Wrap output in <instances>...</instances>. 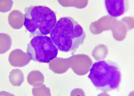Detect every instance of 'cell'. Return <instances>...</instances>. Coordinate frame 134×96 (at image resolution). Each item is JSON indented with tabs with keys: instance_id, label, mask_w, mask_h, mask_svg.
<instances>
[{
	"instance_id": "obj_2",
	"label": "cell",
	"mask_w": 134,
	"mask_h": 96,
	"mask_svg": "<svg viewBox=\"0 0 134 96\" xmlns=\"http://www.w3.org/2000/svg\"><path fill=\"white\" fill-rule=\"evenodd\" d=\"M88 77L97 89L107 92L119 89L122 75L117 63L103 60L93 65Z\"/></svg>"
},
{
	"instance_id": "obj_3",
	"label": "cell",
	"mask_w": 134,
	"mask_h": 96,
	"mask_svg": "<svg viewBox=\"0 0 134 96\" xmlns=\"http://www.w3.org/2000/svg\"><path fill=\"white\" fill-rule=\"evenodd\" d=\"M24 12V24L31 38L50 34L56 24L55 13L47 6H30Z\"/></svg>"
},
{
	"instance_id": "obj_4",
	"label": "cell",
	"mask_w": 134,
	"mask_h": 96,
	"mask_svg": "<svg viewBox=\"0 0 134 96\" xmlns=\"http://www.w3.org/2000/svg\"><path fill=\"white\" fill-rule=\"evenodd\" d=\"M27 52L31 60L48 63L57 57L58 49L50 37L38 35L33 38L28 44Z\"/></svg>"
},
{
	"instance_id": "obj_1",
	"label": "cell",
	"mask_w": 134,
	"mask_h": 96,
	"mask_svg": "<svg viewBox=\"0 0 134 96\" xmlns=\"http://www.w3.org/2000/svg\"><path fill=\"white\" fill-rule=\"evenodd\" d=\"M50 36L59 51L64 52L71 51L73 55L79 46L83 43L86 36L81 26L72 18L68 17L60 18Z\"/></svg>"
},
{
	"instance_id": "obj_6",
	"label": "cell",
	"mask_w": 134,
	"mask_h": 96,
	"mask_svg": "<svg viewBox=\"0 0 134 96\" xmlns=\"http://www.w3.org/2000/svg\"><path fill=\"white\" fill-rule=\"evenodd\" d=\"M25 59L31 60L29 54L24 53L21 50L17 49L12 52L9 57V61L12 66L15 67H22L25 66L30 61Z\"/></svg>"
},
{
	"instance_id": "obj_7",
	"label": "cell",
	"mask_w": 134,
	"mask_h": 96,
	"mask_svg": "<svg viewBox=\"0 0 134 96\" xmlns=\"http://www.w3.org/2000/svg\"><path fill=\"white\" fill-rule=\"evenodd\" d=\"M9 78L10 82L13 85L20 86L24 82V75L21 70L15 69L10 72Z\"/></svg>"
},
{
	"instance_id": "obj_5",
	"label": "cell",
	"mask_w": 134,
	"mask_h": 96,
	"mask_svg": "<svg viewBox=\"0 0 134 96\" xmlns=\"http://www.w3.org/2000/svg\"><path fill=\"white\" fill-rule=\"evenodd\" d=\"M104 4L108 14L114 18L125 14L129 7V1L127 0H105Z\"/></svg>"
}]
</instances>
